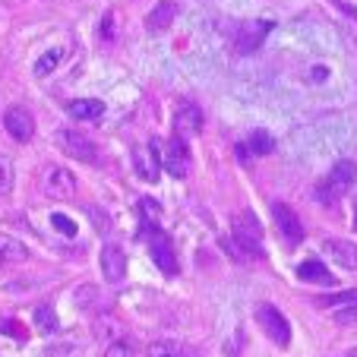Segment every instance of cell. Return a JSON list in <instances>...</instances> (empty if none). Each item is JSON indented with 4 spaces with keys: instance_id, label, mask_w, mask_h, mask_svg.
Listing matches in <instances>:
<instances>
[{
    "instance_id": "7402d4cb",
    "label": "cell",
    "mask_w": 357,
    "mask_h": 357,
    "mask_svg": "<svg viewBox=\"0 0 357 357\" xmlns=\"http://www.w3.org/2000/svg\"><path fill=\"white\" fill-rule=\"evenodd\" d=\"M357 301V291H342V294H329V297H319V307H329V310H338V307H348V303Z\"/></svg>"
},
{
    "instance_id": "7a4b0ae2",
    "label": "cell",
    "mask_w": 357,
    "mask_h": 357,
    "mask_svg": "<svg viewBox=\"0 0 357 357\" xmlns=\"http://www.w3.org/2000/svg\"><path fill=\"white\" fill-rule=\"evenodd\" d=\"M234 247L237 257H263V225L250 209L234 218Z\"/></svg>"
},
{
    "instance_id": "484cf974",
    "label": "cell",
    "mask_w": 357,
    "mask_h": 357,
    "mask_svg": "<svg viewBox=\"0 0 357 357\" xmlns=\"http://www.w3.org/2000/svg\"><path fill=\"white\" fill-rule=\"evenodd\" d=\"M335 323H342V326H354L357 323V301L348 303V307H338V310H335Z\"/></svg>"
},
{
    "instance_id": "603a6c76",
    "label": "cell",
    "mask_w": 357,
    "mask_h": 357,
    "mask_svg": "<svg viewBox=\"0 0 357 357\" xmlns=\"http://www.w3.org/2000/svg\"><path fill=\"white\" fill-rule=\"evenodd\" d=\"M149 357H183V348L177 342H158L149 348Z\"/></svg>"
},
{
    "instance_id": "1f68e13d",
    "label": "cell",
    "mask_w": 357,
    "mask_h": 357,
    "mask_svg": "<svg viewBox=\"0 0 357 357\" xmlns=\"http://www.w3.org/2000/svg\"><path fill=\"white\" fill-rule=\"evenodd\" d=\"M101 35H105V38H111V13L105 16V26H101Z\"/></svg>"
},
{
    "instance_id": "5bb4252c",
    "label": "cell",
    "mask_w": 357,
    "mask_h": 357,
    "mask_svg": "<svg viewBox=\"0 0 357 357\" xmlns=\"http://www.w3.org/2000/svg\"><path fill=\"white\" fill-rule=\"evenodd\" d=\"M323 247H326V253H329V257L335 259L338 266H342V269H357V243L338 241V237H329Z\"/></svg>"
},
{
    "instance_id": "e575fe53",
    "label": "cell",
    "mask_w": 357,
    "mask_h": 357,
    "mask_svg": "<svg viewBox=\"0 0 357 357\" xmlns=\"http://www.w3.org/2000/svg\"><path fill=\"white\" fill-rule=\"evenodd\" d=\"M0 266H3V263H0Z\"/></svg>"
},
{
    "instance_id": "44dd1931",
    "label": "cell",
    "mask_w": 357,
    "mask_h": 357,
    "mask_svg": "<svg viewBox=\"0 0 357 357\" xmlns=\"http://www.w3.org/2000/svg\"><path fill=\"white\" fill-rule=\"evenodd\" d=\"M61 57H63V51L61 47H54V51H47V54H41L38 61H35V76H47L51 70L61 63Z\"/></svg>"
},
{
    "instance_id": "30bf717a",
    "label": "cell",
    "mask_w": 357,
    "mask_h": 357,
    "mask_svg": "<svg viewBox=\"0 0 357 357\" xmlns=\"http://www.w3.org/2000/svg\"><path fill=\"white\" fill-rule=\"evenodd\" d=\"M3 127H7V133L13 136L16 142H29L35 136V117L29 108L13 105V108H7V114H3Z\"/></svg>"
},
{
    "instance_id": "cb8c5ba5",
    "label": "cell",
    "mask_w": 357,
    "mask_h": 357,
    "mask_svg": "<svg viewBox=\"0 0 357 357\" xmlns=\"http://www.w3.org/2000/svg\"><path fill=\"white\" fill-rule=\"evenodd\" d=\"M10 190H13V165H10V158L0 155V196Z\"/></svg>"
},
{
    "instance_id": "9c48e42d",
    "label": "cell",
    "mask_w": 357,
    "mask_h": 357,
    "mask_svg": "<svg viewBox=\"0 0 357 357\" xmlns=\"http://www.w3.org/2000/svg\"><path fill=\"white\" fill-rule=\"evenodd\" d=\"M275 29V22L272 20H253V22H243L241 32H237V51L241 54H253V51H259L263 47V41L269 38V32Z\"/></svg>"
},
{
    "instance_id": "2e32d148",
    "label": "cell",
    "mask_w": 357,
    "mask_h": 357,
    "mask_svg": "<svg viewBox=\"0 0 357 357\" xmlns=\"http://www.w3.org/2000/svg\"><path fill=\"white\" fill-rule=\"evenodd\" d=\"M297 278H301V282H313V284H335V275H332L319 259H303V263L297 266Z\"/></svg>"
},
{
    "instance_id": "d6986e66",
    "label": "cell",
    "mask_w": 357,
    "mask_h": 357,
    "mask_svg": "<svg viewBox=\"0 0 357 357\" xmlns=\"http://www.w3.org/2000/svg\"><path fill=\"white\" fill-rule=\"evenodd\" d=\"M22 259H29L26 243L13 241V237H7V234H0V263L7 266V263H22Z\"/></svg>"
},
{
    "instance_id": "ac0fdd59",
    "label": "cell",
    "mask_w": 357,
    "mask_h": 357,
    "mask_svg": "<svg viewBox=\"0 0 357 357\" xmlns=\"http://www.w3.org/2000/svg\"><path fill=\"white\" fill-rule=\"evenodd\" d=\"M272 149H275L272 133H266V130H253V133L247 136V142L241 146V158H247V152H253V155H269Z\"/></svg>"
},
{
    "instance_id": "ffe728a7",
    "label": "cell",
    "mask_w": 357,
    "mask_h": 357,
    "mask_svg": "<svg viewBox=\"0 0 357 357\" xmlns=\"http://www.w3.org/2000/svg\"><path fill=\"white\" fill-rule=\"evenodd\" d=\"M35 326H38V332H45V335H51V332L61 329L57 313L51 310V307H35Z\"/></svg>"
},
{
    "instance_id": "f546056e",
    "label": "cell",
    "mask_w": 357,
    "mask_h": 357,
    "mask_svg": "<svg viewBox=\"0 0 357 357\" xmlns=\"http://www.w3.org/2000/svg\"><path fill=\"white\" fill-rule=\"evenodd\" d=\"M332 3H335V7H342L344 13H348V16H354V20H357V7H348L344 0H332Z\"/></svg>"
},
{
    "instance_id": "836d02e7",
    "label": "cell",
    "mask_w": 357,
    "mask_h": 357,
    "mask_svg": "<svg viewBox=\"0 0 357 357\" xmlns=\"http://www.w3.org/2000/svg\"><path fill=\"white\" fill-rule=\"evenodd\" d=\"M348 357H357V348H351V351H348Z\"/></svg>"
},
{
    "instance_id": "277c9868",
    "label": "cell",
    "mask_w": 357,
    "mask_h": 357,
    "mask_svg": "<svg viewBox=\"0 0 357 357\" xmlns=\"http://www.w3.org/2000/svg\"><path fill=\"white\" fill-rule=\"evenodd\" d=\"M133 165H136V174H139L142 181L155 183L158 174H162V168H165L162 142L152 139V142H146V146H139V149L133 152Z\"/></svg>"
},
{
    "instance_id": "d4e9b609",
    "label": "cell",
    "mask_w": 357,
    "mask_h": 357,
    "mask_svg": "<svg viewBox=\"0 0 357 357\" xmlns=\"http://www.w3.org/2000/svg\"><path fill=\"white\" fill-rule=\"evenodd\" d=\"M139 209H142V215L149 218V225H152V228H158V218H162V209H158V202L155 199H139Z\"/></svg>"
},
{
    "instance_id": "6da1fadb",
    "label": "cell",
    "mask_w": 357,
    "mask_h": 357,
    "mask_svg": "<svg viewBox=\"0 0 357 357\" xmlns=\"http://www.w3.org/2000/svg\"><path fill=\"white\" fill-rule=\"evenodd\" d=\"M354 183H357V162L342 158V162H335V168L317 183V199L323 202V206H335L342 196H348L351 190H354Z\"/></svg>"
},
{
    "instance_id": "8992f818",
    "label": "cell",
    "mask_w": 357,
    "mask_h": 357,
    "mask_svg": "<svg viewBox=\"0 0 357 357\" xmlns=\"http://www.w3.org/2000/svg\"><path fill=\"white\" fill-rule=\"evenodd\" d=\"M190 168H193V158H190L187 139L174 133L168 139V146H165V171H168L171 177H177V181H183V177L190 174Z\"/></svg>"
},
{
    "instance_id": "52a82bcc",
    "label": "cell",
    "mask_w": 357,
    "mask_h": 357,
    "mask_svg": "<svg viewBox=\"0 0 357 357\" xmlns=\"http://www.w3.org/2000/svg\"><path fill=\"white\" fill-rule=\"evenodd\" d=\"M257 323L263 326V332L272 338L275 344H288L291 342V326H288V319H284V313H278L272 303H259L257 307Z\"/></svg>"
},
{
    "instance_id": "d6a6232c",
    "label": "cell",
    "mask_w": 357,
    "mask_h": 357,
    "mask_svg": "<svg viewBox=\"0 0 357 357\" xmlns=\"http://www.w3.org/2000/svg\"><path fill=\"white\" fill-rule=\"evenodd\" d=\"M351 225H354V231H357V199H354V212H351Z\"/></svg>"
},
{
    "instance_id": "4dcf8cb0",
    "label": "cell",
    "mask_w": 357,
    "mask_h": 357,
    "mask_svg": "<svg viewBox=\"0 0 357 357\" xmlns=\"http://www.w3.org/2000/svg\"><path fill=\"white\" fill-rule=\"evenodd\" d=\"M326 79V67H313V82H323Z\"/></svg>"
},
{
    "instance_id": "4316f807",
    "label": "cell",
    "mask_w": 357,
    "mask_h": 357,
    "mask_svg": "<svg viewBox=\"0 0 357 357\" xmlns=\"http://www.w3.org/2000/svg\"><path fill=\"white\" fill-rule=\"evenodd\" d=\"M105 357H136V351L130 342H114L105 348Z\"/></svg>"
},
{
    "instance_id": "7c38bea8",
    "label": "cell",
    "mask_w": 357,
    "mask_h": 357,
    "mask_svg": "<svg viewBox=\"0 0 357 357\" xmlns=\"http://www.w3.org/2000/svg\"><path fill=\"white\" fill-rule=\"evenodd\" d=\"M98 266H101L105 282H111V284H121L127 278V253L121 247H114V243H108V247L101 250Z\"/></svg>"
},
{
    "instance_id": "e0dca14e",
    "label": "cell",
    "mask_w": 357,
    "mask_h": 357,
    "mask_svg": "<svg viewBox=\"0 0 357 357\" xmlns=\"http://www.w3.org/2000/svg\"><path fill=\"white\" fill-rule=\"evenodd\" d=\"M70 117H76V121H98L101 114H105V101L98 98H76L67 105Z\"/></svg>"
},
{
    "instance_id": "ba28073f",
    "label": "cell",
    "mask_w": 357,
    "mask_h": 357,
    "mask_svg": "<svg viewBox=\"0 0 357 357\" xmlns=\"http://www.w3.org/2000/svg\"><path fill=\"white\" fill-rule=\"evenodd\" d=\"M149 253L165 275H177V253L171 247V237L162 228H152V234H149Z\"/></svg>"
},
{
    "instance_id": "5b68a950",
    "label": "cell",
    "mask_w": 357,
    "mask_h": 357,
    "mask_svg": "<svg viewBox=\"0 0 357 357\" xmlns=\"http://www.w3.org/2000/svg\"><path fill=\"white\" fill-rule=\"evenodd\" d=\"M57 146H61L63 155L76 158V162H89V165H92L95 158H98V155H95L92 139H89L86 133H79V130H73V127L57 130Z\"/></svg>"
},
{
    "instance_id": "f1b7e54d",
    "label": "cell",
    "mask_w": 357,
    "mask_h": 357,
    "mask_svg": "<svg viewBox=\"0 0 357 357\" xmlns=\"http://www.w3.org/2000/svg\"><path fill=\"white\" fill-rule=\"evenodd\" d=\"M16 319H0V332H7V335H16V338H22V329H16Z\"/></svg>"
},
{
    "instance_id": "83f0119b",
    "label": "cell",
    "mask_w": 357,
    "mask_h": 357,
    "mask_svg": "<svg viewBox=\"0 0 357 357\" xmlns=\"http://www.w3.org/2000/svg\"><path fill=\"white\" fill-rule=\"evenodd\" d=\"M51 225H54V228L61 231V234H67V237H73V234H76V225L70 222L67 215H61V212H54V215H51Z\"/></svg>"
},
{
    "instance_id": "3957f363",
    "label": "cell",
    "mask_w": 357,
    "mask_h": 357,
    "mask_svg": "<svg viewBox=\"0 0 357 357\" xmlns=\"http://www.w3.org/2000/svg\"><path fill=\"white\" fill-rule=\"evenodd\" d=\"M41 190L51 199H73L76 196V177L61 165H47L41 171Z\"/></svg>"
},
{
    "instance_id": "8fae6325",
    "label": "cell",
    "mask_w": 357,
    "mask_h": 357,
    "mask_svg": "<svg viewBox=\"0 0 357 357\" xmlns=\"http://www.w3.org/2000/svg\"><path fill=\"white\" fill-rule=\"evenodd\" d=\"M272 215H275L278 234L288 243H301L303 241V222L297 218V212L291 209L288 202H272Z\"/></svg>"
},
{
    "instance_id": "9a60e30c",
    "label": "cell",
    "mask_w": 357,
    "mask_h": 357,
    "mask_svg": "<svg viewBox=\"0 0 357 357\" xmlns=\"http://www.w3.org/2000/svg\"><path fill=\"white\" fill-rule=\"evenodd\" d=\"M174 20H177V3L174 0H158L155 7H152V13L146 16V29L149 32H165Z\"/></svg>"
},
{
    "instance_id": "4fadbf2b",
    "label": "cell",
    "mask_w": 357,
    "mask_h": 357,
    "mask_svg": "<svg viewBox=\"0 0 357 357\" xmlns=\"http://www.w3.org/2000/svg\"><path fill=\"white\" fill-rule=\"evenodd\" d=\"M202 130V111L199 105H193V101H181L174 108V133L183 136V139H190V136H196Z\"/></svg>"
}]
</instances>
